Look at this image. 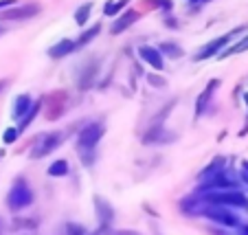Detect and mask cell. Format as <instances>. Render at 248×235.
<instances>
[{"label": "cell", "instance_id": "cell-1", "mask_svg": "<svg viewBox=\"0 0 248 235\" xmlns=\"http://www.w3.org/2000/svg\"><path fill=\"white\" fill-rule=\"evenodd\" d=\"M103 132H106V125L94 121V123H88V125L79 132V137H77V152H79L81 163H84L86 167H90V165L94 163V147L101 141Z\"/></svg>", "mask_w": 248, "mask_h": 235}, {"label": "cell", "instance_id": "cell-2", "mask_svg": "<svg viewBox=\"0 0 248 235\" xmlns=\"http://www.w3.org/2000/svg\"><path fill=\"white\" fill-rule=\"evenodd\" d=\"M204 198L206 204H222V207H235V209H246L248 211V196L242 193L239 189H226V191H211L200 193Z\"/></svg>", "mask_w": 248, "mask_h": 235}, {"label": "cell", "instance_id": "cell-3", "mask_svg": "<svg viewBox=\"0 0 248 235\" xmlns=\"http://www.w3.org/2000/svg\"><path fill=\"white\" fill-rule=\"evenodd\" d=\"M33 204V191L31 187H29L27 178H16L14 185H11L9 193H7V207L11 209V211H22V209L31 207Z\"/></svg>", "mask_w": 248, "mask_h": 235}, {"label": "cell", "instance_id": "cell-4", "mask_svg": "<svg viewBox=\"0 0 248 235\" xmlns=\"http://www.w3.org/2000/svg\"><path fill=\"white\" fill-rule=\"evenodd\" d=\"M202 213H204L211 222H216V224H220V226H226V229L239 226V218L235 216L229 207H222V204H206Z\"/></svg>", "mask_w": 248, "mask_h": 235}, {"label": "cell", "instance_id": "cell-5", "mask_svg": "<svg viewBox=\"0 0 248 235\" xmlns=\"http://www.w3.org/2000/svg\"><path fill=\"white\" fill-rule=\"evenodd\" d=\"M62 145V132H48V134H40L35 145L31 150V158H44L53 150Z\"/></svg>", "mask_w": 248, "mask_h": 235}, {"label": "cell", "instance_id": "cell-6", "mask_svg": "<svg viewBox=\"0 0 248 235\" xmlns=\"http://www.w3.org/2000/svg\"><path fill=\"white\" fill-rule=\"evenodd\" d=\"M246 27H237L235 31H231V33H226V35H220V38H216V40H211L209 44H204V47L198 51V55L193 57L196 62H202V60H209V57H213V55H217V53L222 51V48L226 47V44L231 42V40L237 35V33H242Z\"/></svg>", "mask_w": 248, "mask_h": 235}, {"label": "cell", "instance_id": "cell-7", "mask_svg": "<svg viewBox=\"0 0 248 235\" xmlns=\"http://www.w3.org/2000/svg\"><path fill=\"white\" fill-rule=\"evenodd\" d=\"M42 11L38 2H27V5H14L9 9L0 11V20H31Z\"/></svg>", "mask_w": 248, "mask_h": 235}, {"label": "cell", "instance_id": "cell-8", "mask_svg": "<svg viewBox=\"0 0 248 235\" xmlns=\"http://www.w3.org/2000/svg\"><path fill=\"white\" fill-rule=\"evenodd\" d=\"M94 211H97V220H99V229L101 231H108L110 224L114 220V209L112 204L101 196H94Z\"/></svg>", "mask_w": 248, "mask_h": 235}, {"label": "cell", "instance_id": "cell-9", "mask_svg": "<svg viewBox=\"0 0 248 235\" xmlns=\"http://www.w3.org/2000/svg\"><path fill=\"white\" fill-rule=\"evenodd\" d=\"M139 18H140V14H139L136 9H127V11H123V14L112 22V27H110V33H112V35H119V33H123L125 29H130Z\"/></svg>", "mask_w": 248, "mask_h": 235}, {"label": "cell", "instance_id": "cell-10", "mask_svg": "<svg viewBox=\"0 0 248 235\" xmlns=\"http://www.w3.org/2000/svg\"><path fill=\"white\" fill-rule=\"evenodd\" d=\"M217 86H220V79H211L209 84H206V88L200 93V97L196 99V117L204 114V110L209 108V101H211V97H213V93L217 90Z\"/></svg>", "mask_w": 248, "mask_h": 235}, {"label": "cell", "instance_id": "cell-11", "mask_svg": "<svg viewBox=\"0 0 248 235\" xmlns=\"http://www.w3.org/2000/svg\"><path fill=\"white\" fill-rule=\"evenodd\" d=\"M139 55H140V60H145L147 64L152 66V68H156V71H163V66H165V62H163V53L158 51V47H140L139 48Z\"/></svg>", "mask_w": 248, "mask_h": 235}, {"label": "cell", "instance_id": "cell-12", "mask_svg": "<svg viewBox=\"0 0 248 235\" xmlns=\"http://www.w3.org/2000/svg\"><path fill=\"white\" fill-rule=\"evenodd\" d=\"M169 141H173V134L171 132H165L163 125H152L145 132V137H143L145 145H152V143H169Z\"/></svg>", "mask_w": 248, "mask_h": 235}, {"label": "cell", "instance_id": "cell-13", "mask_svg": "<svg viewBox=\"0 0 248 235\" xmlns=\"http://www.w3.org/2000/svg\"><path fill=\"white\" fill-rule=\"evenodd\" d=\"M77 48V40H60L57 44H53L51 48H48V57H53V60H62V57H66L68 53H73Z\"/></svg>", "mask_w": 248, "mask_h": 235}, {"label": "cell", "instance_id": "cell-14", "mask_svg": "<svg viewBox=\"0 0 248 235\" xmlns=\"http://www.w3.org/2000/svg\"><path fill=\"white\" fill-rule=\"evenodd\" d=\"M97 73H99V62L97 60H93L90 64H86L84 71H81V75H79V88L81 90H88L90 86L94 84V77H97Z\"/></svg>", "mask_w": 248, "mask_h": 235}, {"label": "cell", "instance_id": "cell-15", "mask_svg": "<svg viewBox=\"0 0 248 235\" xmlns=\"http://www.w3.org/2000/svg\"><path fill=\"white\" fill-rule=\"evenodd\" d=\"M31 108H33L31 97H29V94H18L14 101V119H20V121H22Z\"/></svg>", "mask_w": 248, "mask_h": 235}, {"label": "cell", "instance_id": "cell-16", "mask_svg": "<svg viewBox=\"0 0 248 235\" xmlns=\"http://www.w3.org/2000/svg\"><path fill=\"white\" fill-rule=\"evenodd\" d=\"M224 170H226V160L222 158V156H217V158L213 160V163H211V165H206L204 170L200 172V176H198V178H200L202 183H204V180L213 178V176H216V174H220V172H224Z\"/></svg>", "mask_w": 248, "mask_h": 235}, {"label": "cell", "instance_id": "cell-17", "mask_svg": "<svg viewBox=\"0 0 248 235\" xmlns=\"http://www.w3.org/2000/svg\"><path fill=\"white\" fill-rule=\"evenodd\" d=\"M158 51L163 53V55H167V57H183L185 55V51H183V47H178L176 42H160L158 44Z\"/></svg>", "mask_w": 248, "mask_h": 235}, {"label": "cell", "instance_id": "cell-18", "mask_svg": "<svg viewBox=\"0 0 248 235\" xmlns=\"http://www.w3.org/2000/svg\"><path fill=\"white\" fill-rule=\"evenodd\" d=\"M99 33H101V24L97 22V24H93V27H90L88 31H84V33L79 35V38H77V48H79V47H86L88 42H93V40L97 38Z\"/></svg>", "mask_w": 248, "mask_h": 235}, {"label": "cell", "instance_id": "cell-19", "mask_svg": "<svg viewBox=\"0 0 248 235\" xmlns=\"http://www.w3.org/2000/svg\"><path fill=\"white\" fill-rule=\"evenodd\" d=\"M40 108H42V99H40V101H35V104H33V108H31V110H29V112H27V117H24V119H22V121H20V125H18L20 134H22V132H24V130H27V127H29V125H31V121H33V119L38 117Z\"/></svg>", "mask_w": 248, "mask_h": 235}, {"label": "cell", "instance_id": "cell-20", "mask_svg": "<svg viewBox=\"0 0 248 235\" xmlns=\"http://www.w3.org/2000/svg\"><path fill=\"white\" fill-rule=\"evenodd\" d=\"M130 5V0H108L106 7H103V14L106 16H117L123 11V7Z\"/></svg>", "mask_w": 248, "mask_h": 235}, {"label": "cell", "instance_id": "cell-21", "mask_svg": "<svg viewBox=\"0 0 248 235\" xmlns=\"http://www.w3.org/2000/svg\"><path fill=\"white\" fill-rule=\"evenodd\" d=\"M68 174V163H66L64 158H57L55 163L48 167V176H53V178H62V176Z\"/></svg>", "mask_w": 248, "mask_h": 235}, {"label": "cell", "instance_id": "cell-22", "mask_svg": "<svg viewBox=\"0 0 248 235\" xmlns=\"http://www.w3.org/2000/svg\"><path fill=\"white\" fill-rule=\"evenodd\" d=\"M90 11H93V2H84L81 7H77V11H75V22L79 24V27H84V24L88 22Z\"/></svg>", "mask_w": 248, "mask_h": 235}, {"label": "cell", "instance_id": "cell-23", "mask_svg": "<svg viewBox=\"0 0 248 235\" xmlns=\"http://www.w3.org/2000/svg\"><path fill=\"white\" fill-rule=\"evenodd\" d=\"M11 229L18 231V229H38V220H33V218H16L14 222H11Z\"/></svg>", "mask_w": 248, "mask_h": 235}, {"label": "cell", "instance_id": "cell-24", "mask_svg": "<svg viewBox=\"0 0 248 235\" xmlns=\"http://www.w3.org/2000/svg\"><path fill=\"white\" fill-rule=\"evenodd\" d=\"M64 235H86V229L81 224H77V222H68L64 226Z\"/></svg>", "mask_w": 248, "mask_h": 235}, {"label": "cell", "instance_id": "cell-25", "mask_svg": "<svg viewBox=\"0 0 248 235\" xmlns=\"http://www.w3.org/2000/svg\"><path fill=\"white\" fill-rule=\"evenodd\" d=\"M18 137H20V130H18V127H7L5 134H2V141H5L7 145H11V143L18 141Z\"/></svg>", "mask_w": 248, "mask_h": 235}, {"label": "cell", "instance_id": "cell-26", "mask_svg": "<svg viewBox=\"0 0 248 235\" xmlns=\"http://www.w3.org/2000/svg\"><path fill=\"white\" fill-rule=\"evenodd\" d=\"M244 48H248V38H244V40H239L235 47H231V48H226L224 53H222L220 57H226V55H235V53H239V51H244Z\"/></svg>", "mask_w": 248, "mask_h": 235}, {"label": "cell", "instance_id": "cell-27", "mask_svg": "<svg viewBox=\"0 0 248 235\" xmlns=\"http://www.w3.org/2000/svg\"><path fill=\"white\" fill-rule=\"evenodd\" d=\"M147 5L156 7V9H163V11H169L173 7L171 0H147Z\"/></svg>", "mask_w": 248, "mask_h": 235}, {"label": "cell", "instance_id": "cell-28", "mask_svg": "<svg viewBox=\"0 0 248 235\" xmlns=\"http://www.w3.org/2000/svg\"><path fill=\"white\" fill-rule=\"evenodd\" d=\"M147 81H150V86H154V88H165V86H167V79L160 75H147Z\"/></svg>", "mask_w": 248, "mask_h": 235}, {"label": "cell", "instance_id": "cell-29", "mask_svg": "<svg viewBox=\"0 0 248 235\" xmlns=\"http://www.w3.org/2000/svg\"><path fill=\"white\" fill-rule=\"evenodd\" d=\"M16 5V0H0V11H5V7L9 9V7Z\"/></svg>", "mask_w": 248, "mask_h": 235}, {"label": "cell", "instance_id": "cell-30", "mask_svg": "<svg viewBox=\"0 0 248 235\" xmlns=\"http://www.w3.org/2000/svg\"><path fill=\"white\" fill-rule=\"evenodd\" d=\"M165 24H167L169 29H176V27H178V22H176V20H173L171 16H165Z\"/></svg>", "mask_w": 248, "mask_h": 235}, {"label": "cell", "instance_id": "cell-31", "mask_svg": "<svg viewBox=\"0 0 248 235\" xmlns=\"http://www.w3.org/2000/svg\"><path fill=\"white\" fill-rule=\"evenodd\" d=\"M242 178L248 183V163H246V160L242 163Z\"/></svg>", "mask_w": 248, "mask_h": 235}, {"label": "cell", "instance_id": "cell-32", "mask_svg": "<svg viewBox=\"0 0 248 235\" xmlns=\"http://www.w3.org/2000/svg\"><path fill=\"white\" fill-rule=\"evenodd\" d=\"M112 235H140V233H136V231H117Z\"/></svg>", "mask_w": 248, "mask_h": 235}, {"label": "cell", "instance_id": "cell-33", "mask_svg": "<svg viewBox=\"0 0 248 235\" xmlns=\"http://www.w3.org/2000/svg\"><path fill=\"white\" fill-rule=\"evenodd\" d=\"M5 233V220H2V218H0V235Z\"/></svg>", "mask_w": 248, "mask_h": 235}, {"label": "cell", "instance_id": "cell-34", "mask_svg": "<svg viewBox=\"0 0 248 235\" xmlns=\"http://www.w3.org/2000/svg\"><path fill=\"white\" fill-rule=\"evenodd\" d=\"M239 235H248V226H242V231H239Z\"/></svg>", "mask_w": 248, "mask_h": 235}, {"label": "cell", "instance_id": "cell-35", "mask_svg": "<svg viewBox=\"0 0 248 235\" xmlns=\"http://www.w3.org/2000/svg\"><path fill=\"white\" fill-rule=\"evenodd\" d=\"M7 86V81H0V93H2V88Z\"/></svg>", "mask_w": 248, "mask_h": 235}, {"label": "cell", "instance_id": "cell-36", "mask_svg": "<svg viewBox=\"0 0 248 235\" xmlns=\"http://www.w3.org/2000/svg\"><path fill=\"white\" fill-rule=\"evenodd\" d=\"M103 233H106V231H101V229H99L97 233H90V235H103Z\"/></svg>", "mask_w": 248, "mask_h": 235}, {"label": "cell", "instance_id": "cell-37", "mask_svg": "<svg viewBox=\"0 0 248 235\" xmlns=\"http://www.w3.org/2000/svg\"><path fill=\"white\" fill-rule=\"evenodd\" d=\"M189 2H209V0H189Z\"/></svg>", "mask_w": 248, "mask_h": 235}, {"label": "cell", "instance_id": "cell-38", "mask_svg": "<svg viewBox=\"0 0 248 235\" xmlns=\"http://www.w3.org/2000/svg\"><path fill=\"white\" fill-rule=\"evenodd\" d=\"M2 33H5V29H2V27H0V35H2Z\"/></svg>", "mask_w": 248, "mask_h": 235}]
</instances>
